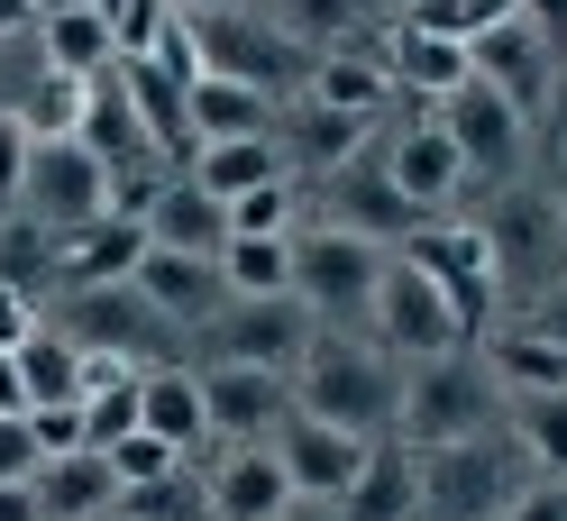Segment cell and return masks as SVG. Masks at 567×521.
I'll list each match as a JSON object with an SVG mask.
<instances>
[{
  "label": "cell",
  "instance_id": "1",
  "mask_svg": "<svg viewBox=\"0 0 567 521\" xmlns=\"http://www.w3.org/2000/svg\"><path fill=\"white\" fill-rule=\"evenodd\" d=\"M293 411L330 421V430H358V439H384L403 411V366L358 330H321L311 357L293 366Z\"/></svg>",
  "mask_w": 567,
  "mask_h": 521
},
{
  "label": "cell",
  "instance_id": "2",
  "mask_svg": "<svg viewBox=\"0 0 567 521\" xmlns=\"http://www.w3.org/2000/svg\"><path fill=\"white\" fill-rule=\"evenodd\" d=\"M494 411H504V385H494L485 357H431V366H403V411L394 430L412 458H431V448H457V439H485Z\"/></svg>",
  "mask_w": 567,
  "mask_h": 521
},
{
  "label": "cell",
  "instance_id": "3",
  "mask_svg": "<svg viewBox=\"0 0 567 521\" xmlns=\"http://www.w3.org/2000/svg\"><path fill=\"white\" fill-rule=\"evenodd\" d=\"M384 265H394V248H375V238L339 229V220L293 229V302H302L321 330L367 321V311H375V284H384Z\"/></svg>",
  "mask_w": 567,
  "mask_h": 521
},
{
  "label": "cell",
  "instance_id": "4",
  "mask_svg": "<svg viewBox=\"0 0 567 521\" xmlns=\"http://www.w3.org/2000/svg\"><path fill=\"white\" fill-rule=\"evenodd\" d=\"M184 28H193V64L202 74H229V83H247V92H284V83H311V46L293 38L284 19H247V10H184Z\"/></svg>",
  "mask_w": 567,
  "mask_h": 521
},
{
  "label": "cell",
  "instance_id": "5",
  "mask_svg": "<svg viewBox=\"0 0 567 521\" xmlns=\"http://www.w3.org/2000/svg\"><path fill=\"white\" fill-rule=\"evenodd\" d=\"M367 330H375V347L394 366H431V357H457V338H467V302H457L440 274H421L412 257H394V265H384V284H375Z\"/></svg>",
  "mask_w": 567,
  "mask_h": 521
},
{
  "label": "cell",
  "instance_id": "6",
  "mask_svg": "<svg viewBox=\"0 0 567 521\" xmlns=\"http://www.w3.org/2000/svg\"><path fill=\"white\" fill-rule=\"evenodd\" d=\"M47 330H64L83 357H111V366L137 375V357L165 347V311L137 284H74V293H55V321Z\"/></svg>",
  "mask_w": 567,
  "mask_h": 521
},
{
  "label": "cell",
  "instance_id": "7",
  "mask_svg": "<svg viewBox=\"0 0 567 521\" xmlns=\"http://www.w3.org/2000/svg\"><path fill=\"white\" fill-rule=\"evenodd\" d=\"M530 476H513V458L485 439H457V448H431L421 458V521H504L513 494Z\"/></svg>",
  "mask_w": 567,
  "mask_h": 521
},
{
  "label": "cell",
  "instance_id": "8",
  "mask_svg": "<svg viewBox=\"0 0 567 521\" xmlns=\"http://www.w3.org/2000/svg\"><path fill=\"white\" fill-rule=\"evenodd\" d=\"M38 229L55 238H83L111 220V165H101L83 137H38V156H28V201H19Z\"/></svg>",
  "mask_w": 567,
  "mask_h": 521
},
{
  "label": "cell",
  "instance_id": "9",
  "mask_svg": "<svg viewBox=\"0 0 567 521\" xmlns=\"http://www.w3.org/2000/svg\"><path fill=\"white\" fill-rule=\"evenodd\" d=\"M485 257L504 284H558V265H567V220H558V201L540 184H513L504 201H494V220H485Z\"/></svg>",
  "mask_w": 567,
  "mask_h": 521
},
{
  "label": "cell",
  "instance_id": "10",
  "mask_svg": "<svg viewBox=\"0 0 567 521\" xmlns=\"http://www.w3.org/2000/svg\"><path fill=\"white\" fill-rule=\"evenodd\" d=\"M311 338L321 321L284 293V302H229L220 321H210V366H266V375H293L311 357Z\"/></svg>",
  "mask_w": 567,
  "mask_h": 521
},
{
  "label": "cell",
  "instance_id": "11",
  "mask_svg": "<svg viewBox=\"0 0 567 521\" xmlns=\"http://www.w3.org/2000/svg\"><path fill=\"white\" fill-rule=\"evenodd\" d=\"M202 411H210V439H229V448H275V430L293 421V375H266V366H202Z\"/></svg>",
  "mask_w": 567,
  "mask_h": 521
},
{
  "label": "cell",
  "instance_id": "12",
  "mask_svg": "<svg viewBox=\"0 0 567 521\" xmlns=\"http://www.w3.org/2000/svg\"><path fill=\"white\" fill-rule=\"evenodd\" d=\"M530 111H513L504 92H485V83H467V92H449L440 101V128H449V147H457V165L467 174H522V156H530V128H522Z\"/></svg>",
  "mask_w": 567,
  "mask_h": 521
},
{
  "label": "cell",
  "instance_id": "13",
  "mask_svg": "<svg viewBox=\"0 0 567 521\" xmlns=\"http://www.w3.org/2000/svg\"><path fill=\"white\" fill-rule=\"evenodd\" d=\"M275 458H284V476H293V503H339L348 484L367 476V458H375V439H358V430H330V421H284L275 430Z\"/></svg>",
  "mask_w": 567,
  "mask_h": 521
},
{
  "label": "cell",
  "instance_id": "14",
  "mask_svg": "<svg viewBox=\"0 0 567 521\" xmlns=\"http://www.w3.org/2000/svg\"><path fill=\"white\" fill-rule=\"evenodd\" d=\"M375 165H384V184L412 201V220H440L449 201H457V184H467V165H457V147H449V128H440V119L394 128V147H384Z\"/></svg>",
  "mask_w": 567,
  "mask_h": 521
},
{
  "label": "cell",
  "instance_id": "15",
  "mask_svg": "<svg viewBox=\"0 0 567 521\" xmlns=\"http://www.w3.org/2000/svg\"><path fill=\"white\" fill-rule=\"evenodd\" d=\"M467 64H476V83L485 92H504L513 111H549V74H558V46L540 38V28H485V38H467Z\"/></svg>",
  "mask_w": 567,
  "mask_h": 521
},
{
  "label": "cell",
  "instance_id": "16",
  "mask_svg": "<svg viewBox=\"0 0 567 521\" xmlns=\"http://www.w3.org/2000/svg\"><path fill=\"white\" fill-rule=\"evenodd\" d=\"M210 521H284L293 512V476H284L275 448H229L220 467H202Z\"/></svg>",
  "mask_w": 567,
  "mask_h": 521
},
{
  "label": "cell",
  "instance_id": "17",
  "mask_svg": "<svg viewBox=\"0 0 567 521\" xmlns=\"http://www.w3.org/2000/svg\"><path fill=\"white\" fill-rule=\"evenodd\" d=\"M137 293H147L156 311H165V330L174 321H193V330H210L229 311V284H220V257H165V248H147L137 257V274H128Z\"/></svg>",
  "mask_w": 567,
  "mask_h": 521
},
{
  "label": "cell",
  "instance_id": "18",
  "mask_svg": "<svg viewBox=\"0 0 567 521\" xmlns=\"http://www.w3.org/2000/svg\"><path fill=\"white\" fill-rule=\"evenodd\" d=\"M147 248H165V257H220L229 248V211L210 201L193 174H174V184H156V201H147Z\"/></svg>",
  "mask_w": 567,
  "mask_h": 521
},
{
  "label": "cell",
  "instance_id": "19",
  "mask_svg": "<svg viewBox=\"0 0 567 521\" xmlns=\"http://www.w3.org/2000/svg\"><path fill=\"white\" fill-rule=\"evenodd\" d=\"M367 147V119H348L330 111V101H284V165H302V174H348Z\"/></svg>",
  "mask_w": 567,
  "mask_h": 521
},
{
  "label": "cell",
  "instance_id": "20",
  "mask_svg": "<svg viewBox=\"0 0 567 521\" xmlns=\"http://www.w3.org/2000/svg\"><path fill=\"white\" fill-rule=\"evenodd\" d=\"M184 174H193L210 201H220V211H238V201H247V192H266V184H293V165H284L275 137H220V147H202Z\"/></svg>",
  "mask_w": 567,
  "mask_h": 521
},
{
  "label": "cell",
  "instance_id": "21",
  "mask_svg": "<svg viewBox=\"0 0 567 521\" xmlns=\"http://www.w3.org/2000/svg\"><path fill=\"white\" fill-rule=\"evenodd\" d=\"M330 220H339V229H358V238H375V248H394V238L421 229V220H412V201L384 184V165H348V174H330Z\"/></svg>",
  "mask_w": 567,
  "mask_h": 521
},
{
  "label": "cell",
  "instance_id": "22",
  "mask_svg": "<svg viewBox=\"0 0 567 521\" xmlns=\"http://www.w3.org/2000/svg\"><path fill=\"white\" fill-rule=\"evenodd\" d=\"M38 503H47V521H111L120 512V476H111L101 448H74V458L38 467Z\"/></svg>",
  "mask_w": 567,
  "mask_h": 521
},
{
  "label": "cell",
  "instance_id": "23",
  "mask_svg": "<svg viewBox=\"0 0 567 521\" xmlns=\"http://www.w3.org/2000/svg\"><path fill=\"white\" fill-rule=\"evenodd\" d=\"M184 111H193V137L202 147H220V137H275V101L266 92H247L229 74H193L184 83ZM193 147V156H202Z\"/></svg>",
  "mask_w": 567,
  "mask_h": 521
},
{
  "label": "cell",
  "instance_id": "24",
  "mask_svg": "<svg viewBox=\"0 0 567 521\" xmlns=\"http://www.w3.org/2000/svg\"><path fill=\"white\" fill-rule=\"evenodd\" d=\"M330 512H339V521H421V458H412V448H384V439H375L367 476L348 484Z\"/></svg>",
  "mask_w": 567,
  "mask_h": 521
},
{
  "label": "cell",
  "instance_id": "25",
  "mask_svg": "<svg viewBox=\"0 0 567 521\" xmlns=\"http://www.w3.org/2000/svg\"><path fill=\"white\" fill-rule=\"evenodd\" d=\"M137 430H147V439H165V448L210 439L202 375H184V366H147V375H137Z\"/></svg>",
  "mask_w": 567,
  "mask_h": 521
},
{
  "label": "cell",
  "instance_id": "26",
  "mask_svg": "<svg viewBox=\"0 0 567 521\" xmlns=\"http://www.w3.org/2000/svg\"><path fill=\"white\" fill-rule=\"evenodd\" d=\"M302 101H330V111H348V119H375L384 101H394V74H384L375 55H358V46H321Z\"/></svg>",
  "mask_w": 567,
  "mask_h": 521
},
{
  "label": "cell",
  "instance_id": "27",
  "mask_svg": "<svg viewBox=\"0 0 567 521\" xmlns=\"http://www.w3.org/2000/svg\"><path fill=\"white\" fill-rule=\"evenodd\" d=\"M384 74H394V92H431V101H449V92H467V83H476V64H467V46H457V38H431V28H394V55H384Z\"/></svg>",
  "mask_w": 567,
  "mask_h": 521
},
{
  "label": "cell",
  "instance_id": "28",
  "mask_svg": "<svg viewBox=\"0 0 567 521\" xmlns=\"http://www.w3.org/2000/svg\"><path fill=\"white\" fill-rule=\"evenodd\" d=\"M38 46H47V74H74V83H101V74L120 64L111 10H64V19H38Z\"/></svg>",
  "mask_w": 567,
  "mask_h": 521
},
{
  "label": "cell",
  "instance_id": "29",
  "mask_svg": "<svg viewBox=\"0 0 567 521\" xmlns=\"http://www.w3.org/2000/svg\"><path fill=\"white\" fill-rule=\"evenodd\" d=\"M0 293L38 302V293H64V238L38 229V220H0Z\"/></svg>",
  "mask_w": 567,
  "mask_h": 521
},
{
  "label": "cell",
  "instance_id": "30",
  "mask_svg": "<svg viewBox=\"0 0 567 521\" xmlns=\"http://www.w3.org/2000/svg\"><path fill=\"white\" fill-rule=\"evenodd\" d=\"M19 385H28V411H47V403H83L92 394V357L64 330H38L19 347Z\"/></svg>",
  "mask_w": 567,
  "mask_h": 521
},
{
  "label": "cell",
  "instance_id": "31",
  "mask_svg": "<svg viewBox=\"0 0 567 521\" xmlns=\"http://www.w3.org/2000/svg\"><path fill=\"white\" fill-rule=\"evenodd\" d=\"M120 92H128L137 128H147V147H202L193 111H184V83H174L165 64H120Z\"/></svg>",
  "mask_w": 567,
  "mask_h": 521
},
{
  "label": "cell",
  "instance_id": "32",
  "mask_svg": "<svg viewBox=\"0 0 567 521\" xmlns=\"http://www.w3.org/2000/svg\"><path fill=\"white\" fill-rule=\"evenodd\" d=\"M220 284H229V302H284L293 293V238H229Z\"/></svg>",
  "mask_w": 567,
  "mask_h": 521
},
{
  "label": "cell",
  "instance_id": "33",
  "mask_svg": "<svg viewBox=\"0 0 567 521\" xmlns=\"http://www.w3.org/2000/svg\"><path fill=\"white\" fill-rule=\"evenodd\" d=\"M137 257H147V229H137V220H120V229L101 220V229H83L74 248H64V293H74V284H128Z\"/></svg>",
  "mask_w": 567,
  "mask_h": 521
},
{
  "label": "cell",
  "instance_id": "34",
  "mask_svg": "<svg viewBox=\"0 0 567 521\" xmlns=\"http://www.w3.org/2000/svg\"><path fill=\"white\" fill-rule=\"evenodd\" d=\"M494 385H504V394H567V347H549L540 330H504V338H494Z\"/></svg>",
  "mask_w": 567,
  "mask_h": 521
},
{
  "label": "cell",
  "instance_id": "35",
  "mask_svg": "<svg viewBox=\"0 0 567 521\" xmlns=\"http://www.w3.org/2000/svg\"><path fill=\"white\" fill-rule=\"evenodd\" d=\"M504 421H513L522 467L567 476V394H504Z\"/></svg>",
  "mask_w": 567,
  "mask_h": 521
},
{
  "label": "cell",
  "instance_id": "36",
  "mask_svg": "<svg viewBox=\"0 0 567 521\" xmlns=\"http://www.w3.org/2000/svg\"><path fill=\"white\" fill-rule=\"evenodd\" d=\"M101 458H111L120 494H137V484H165V476H184V467H174V458H184V448H165V439H147V430H128L120 448H101Z\"/></svg>",
  "mask_w": 567,
  "mask_h": 521
},
{
  "label": "cell",
  "instance_id": "37",
  "mask_svg": "<svg viewBox=\"0 0 567 521\" xmlns=\"http://www.w3.org/2000/svg\"><path fill=\"white\" fill-rule=\"evenodd\" d=\"M229 238H293V184H266L229 211Z\"/></svg>",
  "mask_w": 567,
  "mask_h": 521
},
{
  "label": "cell",
  "instance_id": "38",
  "mask_svg": "<svg viewBox=\"0 0 567 521\" xmlns=\"http://www.w3.org/2000/svg\"><path fill=\"white\" fill-rule=\"evenodd\" d=\"M28 156H38V137L19 128V111H0V220H19L28 201Z\"/></svg>",
  "mask_w": 567,
  "mask_h": 521
},
{
  "label": "cell",
  "instance_id": "39",
  "mask_svg": "<svg viewBox=\"0 0 567 521\" xmlns=\"http://www.w3.org/2000/svg\"><path fill=\"white\" fill-rule=\"evenodd\" d=\"M284 28H293V38H339V46H348L358 0H284Z\"/></svg>",
  "mask_w": 567,
  "mask_h": 521
},
{
  "label": "cell",
  "instance_id": "40",
  "mask_svg": "<svg viewBox=\"0 0 567 521\" xmlns=\"http://www.w3.org/2000/svg\"><path fill=\"white\" fill-rule=\"evenodd\" d=\"M28 430H38V458H74L83 439V403H47V411H28Z\"/></svg>",
  "mask_w": 567,
  "mask_h": 521
},
{
  "label": "cell",
  "instance_id": "41",
  "mask_svg": "<svg viewBox=\"0 0 567 521\" xmlns=\"http://www.w3.org/2000/svg\"><path fill=\"white\" fill-rule=\"evenodd\" d=\"M38 430H28V411L19 421H0V484H38Z\"/></svg>",
  "mask_w": 567,
  "mask_h": 521
},
{
  "label": "cell",
  "instance_id": "42",
  "mask_svg": "<svg viewBox=\"0 0 567 521\" xmlns=\"http://www.w3.org/2000/svg\"><path fill=\"white\" fill-rule=\"evenodd\" d=\"M504 521H567V476H530Z\"/></svg>",
  "mask_w": 567,
  "mask_h": 521
},
{
  "label": "cell",
  "instance_id": "43",
  "mask_svg": "<svg viewBox=\"0 0 567 521\" xmlns=\"http://www.w3.org/2000/svg\"><path fill=\"white\" fill-rule=\"evenodd\" d=\"M522 330H540L549 347H567V274H558L549 293H530V321H522Z\"/></svg>",
  "mask_w": 567,
  "mask_h": 521
},
{
  "label": "cell",
  "instance_id": "44",
  "mask_svg": "<svg viewBox=\"0 0 567 521\" xmlns=\"http://www.w3.org/2000/svg\"><path fill=\"white\" fill-rule=\"evenodd\" d=\"M522 28H540V38L567 55V0H522Z\"/></svg>",
  "mask_w": 567,
  "mask_h": 521
},
{
  "label": "cell",
  "instance_id": "45",
  "mask_svg": "<svg viewBox=\"0 0 567 521\" xmlns=\"http://www.w3.org/2000/svg\"><path fill=\"white\" fill-rule=\"evenodd\" d=\"M28 338H38V321H28V302H19V293H0V347H10V357H19Z\"/></svg>",
  "mask_w": 567,
  "mask_h": 521
},
{
  "label": "cell",
  "instance_id": "46",
  "mask_svg": "<svg viewBox=\"0 0 567 521\" xmlns=\"http://www.w3.org/2000/svg\"><path fill=\"white\" fill-rule=\"evenodd\" d=\"M19 411H28V385H19V357L0 347V421H19Z\"/></svg>",
  "mask_w": 567,
  "mask_h": 521
},
{
  "label": "cell",
  "instance_id": "47",
  "mask_svg": "<svg viewBox=\"0 0 567 521\" xmlns=\"http://www.w3.org/2000/svg\"><path fill=\"white\" fill-rule=\"evenodd\" d=\"M0 521H47V503H38V484H0Z\"/></svg>",
  "mask_w": 567,
  "mask_h": 521
},
{
  "label": "cell",
  "instance_id": "48",
  "mask_svg": "<svg viewBox=\"0 0 567 521\" xmlns=\"http://www.w3.org/2000/svg\"><path fill=\"white\" fill-rule=\"evenodd\" d=\"M19 28H38V0H0V46H10Z\"/></svg>",
  "mask_w": 567,
  "mask_h": 521
},
{
  "label": "cell",
  "instance_id": "49",
  "mask_svg": "<svg viewBox=\"0 0 567 521\" xmlns=\"http://www.w3.org/2000/svg\"><path fill=\"white\" fill-rule=\"evenodd\" d=\"M549 119H558V137H567V55H558V74H549Z\"/></svg>",
  "mask_w": 567,
  "mask_h": 521
},
{
  "label": "cell",
  "instance_id": "50",
  "mask_svg": "<svg viewBox=\"0 0 567 521\" xmlns=\"http://www.w3.org/2000/svg\"><path fill=\"white\" fill-rule=\"evenodd\" d=\"M284 521H339L330 503H293V512H284Z\"/></svg>",
  "mask_w": 567,
  "mask_h": 521
},
{
  "label": "cell",
  "instance_id": "51",
  "mask_svg": "<svg viewBox=\"0 0 567 521\" xmlns=\"http://www.w3.org/2000/svg\"><path fill=\"white\" fill-rule=\"evenodd\" d=\"M64 10H92V0H38V19H64Z\"/></svg>",
  "mask_w": 567,
  "mask_h": 521
},
{
  "label": "cell",
  "instance_id": "52",
  "mask_svg": "<svg viewBox=\"0 0 567 521\" xmlns=\"http://www.w3.org/2000/svg\"><path fill=\"white\" fill-rule=\"evenodd\" d=\"M549 201H558V220H567V174H558V184H549Z\"/></svg>",
  "mask_w": 567,
  "mask_h": 521
},
{
  "label": "cell",
  "instance_id": "53",
  "mask_svg": "<svg viewBox=\"0 0 567 521\" xmlns=\"http://www.w3.org/2000/svg\"><path fill=\"white\" fill-rule=\"evenodd\" d=\"M403 10H412V0H403Z\"/></svg>",
  "mask_w": 567,
  "mask_h": 521
},
{
  "label": "cell",
  "instance_id": "54",
  "mask_svg": "<svg viewBox=\"0 0 567 521\" xmlns=\"http://www.w3.org/2000/svg\"><path fill=\"white\" fill-rule=\"evenodd\" d=\"M111 521H120V512H111Z\"/></svg>",
  "mask_w": 567,
  "mask_h": 521
}]
</instances>
